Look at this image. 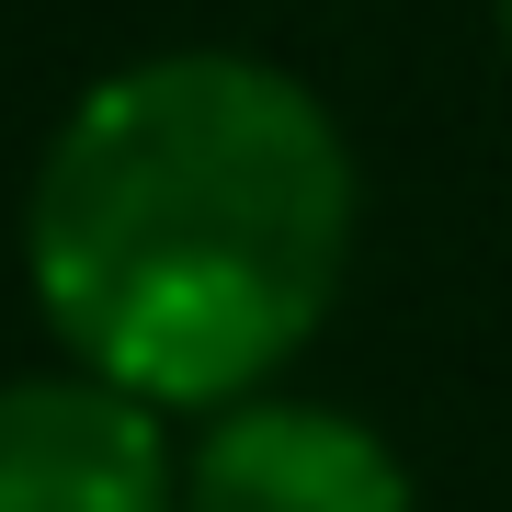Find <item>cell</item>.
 <instances>
[{
    "label": "cell",
    "instance_id": "obj_1",
    "mask_svg": "<svg viewBox=\"0 0 512 512\" xmlns=\"http://www.w3.org/2000/svg\"><path fill=\"white\" fill-rule=\"evenodd\" d=\"M353 205V148L296 69L171 46L57 114L23 194V285L80 376L160 421L239 410L319 342Z\"/></svg>",
    "mask_w": 512,
    "mask_h": 512
},
{
    "label": "cell",
    "instance_id": "obj_2",
    "mask_svg": "<svg viewBox=\"0 0 512 512\" xmlns=\"http://www.w3.org/2000/svg\"><path fill=\"white\" fill-rule=\"evenodd\" d=\"M0 512H183L171 421L103 376L0 387Z\"/></svg>",
    "mask_w": 512,
    "mask_h": 512
},
{
    "label": "cell",
    "instance_id": "obj_3",
    "mask_svg": "<svg viewBox=\"0 0 512 512\" xmlns=\"http://www.w3.org/2000/svg\"><path fill=\"white\" fill-rule=\"evenodd\" d=\"M183 512H421L376 421L319 399H239L183 456Z\"/></svg>",
    "mask_w": 512,
    "mask_h": 512
},
{
    "label": "cell",
    "instance_id": "obj_4",
    "mask_svg": "<svg viewBox=\"0 0 512 512\" xmlns=\"http://www.w3.org/2000/svg\"><path fill=\"white\" fill-rule=\"evenodd\" d=\"M501 46H512V0H501Z\"/></svg>",
    "mask_w": 512,
    "mask_h": 512
}]
</instances>
